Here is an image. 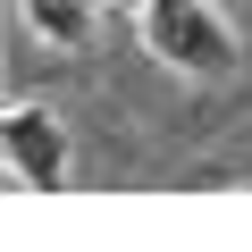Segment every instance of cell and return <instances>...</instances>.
<instances>
[{
	"instance_id": "3957f363",
	"label": "cell",
	"mask_w": 252,
	"mask_h": 252,
	"mask_svg": "<svg viewBox=\"0 0 252 252\" xmlns=\"http://www.w3.org/2000/svg\"><path fill=\"white\" fill-rule=\"evenodd\" d=\"M17 17H26V34L51 42V51H93L101 0H17Z\"/></svg>"
},
{
	"instance_id": "6da1fadb",
	"label": "cell",
	"mask_w": 252,
	"mask_h": 252,
	"mask_svg": "<svg viewBox=\"0 0 252 252\" xmlns=\"http://www.w3.org/2000/svg\"><path fill=\"white\" fill-rule=\"evenodd\" d=\"M135 34L185 84H227L244 67V34H235V17L219 9V0H143V9H135Z\"/></svg>"
},
{
	"instance_id": "277c9868",
	"label": "cell",
	"mask_w": 252,
	"mask_h": 252,
	"mask_svg": "<svg viewBox=\"0 0 252 252\" xmlns=\"http://www.w3.org/2000/svg\"><path fill=\"white\" fill-rule=\"evenodd\" d=\"M101 9H118V17H126V26H135V9H143V0H101Z\"/></svg>"
},
{
	"instance_id": "7a4b0ae2",
	"label": "cell",
	"mask_w": 252,
	"mask_h": 252,
	"mask_svg": "<svg viewBox=\"0 0 252 252\" xmlns=\"http://www.w3.org/2000/svg\"><path fill=\"white\" fill-rule=\"evenodd\" d=\"M0 160H9V185L17 193H59L76 177L67 118L51 101H9V118H0Z\"/></svg>"
}]
</instances>
